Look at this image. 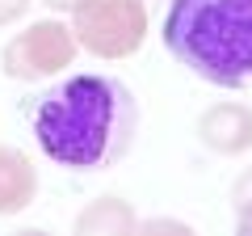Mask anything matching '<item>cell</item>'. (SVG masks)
Returning a JSON list of instances; mask_svg holds the SVG:
<instances>
[{
	"instance_id": "obj_7",
	"label": "cell",
	"mask_w": 252,
	"mask_h": 236,
	"mask_svg": "<svg viewBox=\"0 0 252 236\" xmlns=\"http://www.w3.org/2000/svg\"><path fill=\"white\" fill-rule=\"evenodd\" d=\"M76 232L80 236H122V232H135V211H130V202L105 194V198L89 202V211L76 219Z\"/></svg>"
},
{
	"instance_id": "obj_8",
	"label": "cell",
	"mask_w": 252,
	"mask_h": 236,
	"mask_svg": "<svg viewBox=\"0 0 252 236\" xmlns=\"http://www.w3.org/2000/svg\"><path fill=\"white\" fill-rule=\"evenodd\" d=\"M231 207H235V228L252 232V169H244L231 186Z\"/></svg>"
},
{
	"instance_id": "obj_10",
	"label": "cell",
	"mask_w": 252,
	"mask_h": 236,
	"mask_svg": "<svg viewBox=\"0 0 252 236\" xmlns=\"http://www.w3.org/2000/svg\"><path fill=\"white\" fill-rule=\"evenodd\" d=\"M42 4H46V9H55V13H76L84 0H42Z\"/></svg>"
},
{
	"instance_id": "obj_6",
	"label": "cell",
	"mask_w": 252,
	"mask_h": 236,
	"mask_svg": "<svg viewBox=\"0 0 252 236\" xmlns=\"http://www.w3.org/2000/svg\"><path fill=\"white\" fill-rule=\"evenodd\" d=\"M38 198V173L21 148L0 144V215H21Z\"/></svg>"
},
{
	"instance_id": "obj_5",
	"label": "cell",
	"mask_w": 252,
	"mask_h": 236,
	"mask_svg": "<svg viewBox=\"0 0 252 236\" xmlns=\"http://www.w3.org/2000/svg\"><path fill=\"white\" fill-rule=\"evenodd\" d=\"M198 139L219 156H244L252 148V110L240 101L210 106L198 118Z\"/></svg>"
},
{
	"instance_id": "obj_9",
	"label": "cell",
	"mask_w": 252,
	"mask_h": 236,
	"mask_svg": "<svg viewBox=\"0 0 252 236\" xmlns=\"http://www.w3.org/2000/svg\"><path fill=\"white\" fill-rule=\"evenodd\" d=\"M34 0H0V26H9V21H21L30 13Z\"/></svg>"
},
{
	"instance_id": "obj_4",
	"label": "cell",
	"mask_w": 252,
	"mask_h": 236,
	"mask_svg": "<svg viewBox=\"0 0 252 236\" xmlns=\"http://www.w3.org/2000/svg\"><path fill=\"white\" fill-rule=\"evenodd\" d=\"M72 59H76V34L63 21H34L0 51L4 76H13V80L51 76L59 68H67Z\"/></svg>"
},
{
	"instance_id": "obj_1",
	"label": "cell",
	"mask_w": 252,
	"mask_h": 236,
	"mask_svg": "<svg viewBox=\"0 0 252 236\" xmlns=\"http://www.w3.org/2000/svg\"><path fill=\"white\" fill-rule=\"evenodd\" d=\"M30 122L38 148L55 164L101 173L130 152L139 135V101L118 76L84 72L46 89Z\"/></svg>"
},
{
	"instance_id": "obj_2",
	"label": "cell",
	"mask_w": 252,
	"mask_h": 236,
	"mask_svg": "<svg viewBox=\"0 0 252 236\" xmlns=\"http://www.w3.org/2000/svg\"><path fill=\"white\" fill-rule=\"evenodd\" d=\"M164 46L198 80L244 89L252 84V0H172Z\"/></svg>"
},
{
	"instance_id": "obj_3",
	"label": "cell",
	"mask_w": 252,
	"mask_h": 236,
	"mask_svg": "<svg viewBox=\"0 0 252 236\" xmlns=\"http://www.w3.org/2000/svg\"><path fill=\"white\" fill-rule=\"evenodd\" d=\"M76 46L97 59H126L143 46L147 9L143 0H84L76 9Z\"/></svg>"
}]
</instances>
